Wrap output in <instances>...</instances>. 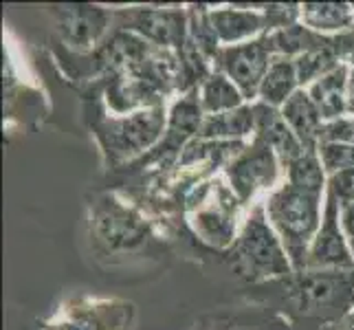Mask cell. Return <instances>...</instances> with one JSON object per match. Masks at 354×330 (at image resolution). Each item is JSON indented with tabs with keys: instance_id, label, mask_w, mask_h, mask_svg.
I'll use <instances>...</instances> for the list:
<instances>
[{
	"instance_id": "obj_1",
	"label": "cell",
	"mask_w": 354,
	"mask_h": 330,
	"mask_svg": "<svg viewBox=\"0 0 354 330\" xmlns=\"http://www.w3.org/2000/svg\"><path fill=\"white\" fill-rule=\"evenodd\" d=\"M264 207L268 223L284 244L292 271L304 273L310 244L322 227V196L284 183L268 194Z\"/></svg>"
},
{
	"instance_id": "obj_2",
	"label": "cell",
	"mask_w": 354,
	"mask_h": 330,
	"mask_svg": "<svg viewBox=\"0 0 354 330\" xmlns=\"http://www.w3.org/2000/svg\"><path fill=\"white\" fill-rule=\"evenodd\" d=\"M236 271L249 279H271L295 273L286 249L266 218L264 203L251 210L240 236L231 244Z\"/></svg>"
},
{
	"instance_id": "obj_3",
	"label": "cell",
	"mask_w": 354,
	"mask_h": 330,
	"mask_svg": "<svg viewBox=\"0 0 354 330\" xmlns=\"http://www.w3.org/2000/svg\"><path fill=\"white\" fill-rule=\"evenodd\" d=\"M91 236L106 253H132L148 244L152 231L134 207L106 194L93 205Z\"/></svg>"
},
{
	"instance_id": "obj_4",
	"label": "cell",
	"mask_w": 354,
	"mask_h": 330,
	"mask_svg": "<svg viewBox=\"0 0 354 330\" xmlns=\"http://www.w3.org/2000/svg\"><path fill=\"white\" fill-rule=\"evenodd\" d=\"M167 115L165 104L137 110V113L111 117L102 121L100 139L111 156L113 163L130 161V158L143 154L161 139L165 132Z\"/></svg>"
},
{
	"instance_id": "obj_5",
	"label": "cell",
	"mask_w": 354,
	"mask_h": 330,
	"mask_svg": "<svg viewBox=\"0 0 354 330\" xmlns=\"http://www.w3.org/2000/svg\"><path fill=\"white\" fill-rule=\"evenodd\" d=\"M117 29L139 35L156 48L180 53L187 42L189 16L183 9H152L134 7L124 11H113Z\"/></svg>"
},
{
	"instance_id": "obj_6",
	"label": "cell",
	"mask_w": 354,
	"mask_h": 330,
	"mask_svg": "<svg viewBox=\"0 0 354 330\" xmlns=\"http://www.w3.org/2000/svg\"><path fill=\"white\" fill-rule=\"evenodd\" d=\"M273 53L268 48L264 35L249 42L221 46V51L214 57V71H221L236 84L244 100L253 102L258 100V93L262 86V80L271 66Z\"/></svg>"
},
{
	"instance_id": "obj_7",
	"label": "cell",
	"mask_w": 354,
	"mask_h": 330,
	"mask_svg": "<svg viewBox=\"0 0 354 330\" xmlns=\"http://www.w3.org/2000/svg\"><path fill=\"white\" fill-rule=\"evenodd\" d=\"M322 227L310 244L306 271H354V255L341 227V205L326 187Z\"/></svg>"
},
{
	"instance_id": "obj_8",
	"label": "cell",
	"mask_w": 354,
	"mask_h": 330,
	"mask_svg": "<svg viewBox=\"0 0 354 330\" xmlns=\"http://www.w3.org/2000/svg\"><path fill=\"white\" fill-rule=\"evenodd\" d=\"M279 158L266 143L253 139L251 145L242 148L240 154L227 167L231 192L244 205L249 203L260 190H271L279 176Z\"/></svg>"
},
{
	"instance_id": "obj_9",
	"label": "cell",
	"mask_w": 354,
	"mask_h": 330,
	"mask_svg": "<svg viewBox=\"0 0 354 330\" xmlns=\"http://www.w3.org/2000/svg\"><path fill=\"white\" fill-rule=\"evenodd\" d=\"M113 22V11L100 5H59L55 7V29L71 48L91 51L100 46Z\"/></svg>"
},
{
	"instance_id": "obj_10",
	"label": "cell",
	"mask_w": 354,
	"mask_h": 330,
	"mask_svg": "<svg viewBox=\"0 0 354 330\" xmlns=\"http://www.w3.org/2000/svg\"><path fill=\"white\" fill-rule=\"evenodd\" d=\"M242 205L234 192L225 187H216V201H207L196 205V214L192 218V225L196 234L214 244L218 249H225L236 242V207Z\"/></svg>"
},
{
	"instance_id": "obj_11",
	"label": "cell",
	"mask_w": 354,
	"mask_h": 330,
	"mask_svg": "<svg viewBox=\"0 0 354 330\" xmlns=\"http://www.w3.org/2000/svg\"><path fill=\"white\" fill-rule=\"evenodd\" d=\"M209 22L223 44H240L260 38L271 31V22L266 16V5L255 9L251 5L209 9Z\"/></svg>"
},
{
	"instance_id": "obj_12",
	"label": "cell",
	"mask_w": 354,
	"mask_h": 330,
	"mask_svg": "<svg viewBox=\"0 0 354 330\" xmlns=\"http://www.w3.org/2000/svg\"><path fill=\"white\" fill-rule=\"evenodd\" d=\"M130 313L132 304L126 302H86L66 309L62 320L48 324L46 330H124Z\"/></svg>"
},
{
	"instance_id": "obj_13",
	"label": "cell",
	"mask_w": 354,
	"mask_h": 330,
	"mask_svg": "<svg viewBox=\"0 0 354 330\" xmlns=\"http://www.w3.org/2000/svg\"><path fill=\"white\" fill-rule=\"evenodd\" d=\"M253 117H255V139L266 143L277 154L279 163L284 167L304 152V145L295 137V132L288 128L279 108L258 102L253 104Z\"/></svg>"
},
{
	"instance_id": "obj_14",
	"label": "cell",
	"mask_w": 354,
	"mask_h": 330,
	"mask_svg": "<svg viewBox=\"0 0 354 330\" xmlns=\"http://www.w3.org/2000/svg\"><path fill=\"white\" fill-rule=\"evenodd\" d=\"M279 110H282L288 128L295 132V137L304 145V150H317L324 130V119L310 100L308 91L299 89Z\"/></svg>"
},
{
	"instance_id": "obj_15",
	"label": "cell",
	"mask_w": 354,
	"mask_h": 330,
	"mask_svg": "<svg viewBox=\"0 0 354 330\" xmlns=\"http://www.w3.org/2000/svg\"><path fill=\"white\" fill-rule=\"evenodd\" d=\"M348 75H350V66L339 64L335 71H330L328 75L317 80L315 84H310V86L306 89L310 100L317 106V110H319L324 124L344 119L348 115V106H346Z\"/></svg>"
},
{
	"instance_id": "obj_16",
	"label": "cell",
	"mask_w": 354,
	"mask_h": 330,
	"mask_svg": "<svg viewBox=\"0 0 354 330\" xmlns=\"http://www.w3.org/2000/svg\"><path fill=\"white\" fill-rule=\"evenodd\" d=\"M299 89L301 86H299V80H297L295 59L284 57V55H273L271 66H268L266 75L262 80L258 100L266 106L282 108Z\"/></svg>"
},
{
	"instance_id": "obj_17",
	"label": "cell",
	"mask_w": 354,
	"mask_h": 330,
	"mask_svg": "<svg viewBox=\"0 0 354 330\" xmlns=\"http://www.w3.org/2000/svg\"><path fill=\"white\" fill-rule=\"evenodd\" d=\"M299 20L304 27L319 35H341L354 29V11L350 3H304L299 5Z\"/></svg>"
},
{
	"instance_id": "obj_18",
	"label": "cell",
	"mask_w": 354,
	"mask_h": 330,
	"mask_svg": "<svg viewBox=\"0 0 354 330\" xmlns=\"http://www.w3.org/2000/svg\"><path fill=\"white\" fill-rule=\"evenodd\" d=\"M249 132H255L253 104H244V106H240L236 110H229V113L205 117L196 139H207V141H234V139L247 137Z\"/></svg>"
},
{
	"instance_id": "obj_19",
	"label": "cell",
	"mask_w": 354,
	"mask_h": 330,
	"mask_svg": "<svg viewBox=\"0 0 354 330\" xmlns=\"http://www.w3.org/2000/svg\"><path fill=\"white\" fill-rule=\"evenodd\" d=\"M264 38H266L268 48H271L273 55H284V57H292V59L333 42L330 35L315 33L308 27H304L301 22L271 31V33H264Z\"/></svg>"
},
{
	"instance_id": "obj_20",
	"label": "cell",
	"mask_w": 354,
	"mask_h": 330,
	"mask_svg": "<svg viewBox=\"0 0 354 330\" xmlns=\"http://www.w3.org/2000/svg\"><path fill=\"white\" fill-rule=\"evenodd\" d=\"M198 102L205 117L229 113V110H236L247 104L240 89L221 71H214L198 86Z\"/></svg>"
},
{
	"instance_id": "obj_21",
	"label": "cell",
	"mask_w": 354,
	"mask_h": 330,
	"mask_svg": "<svg viewBox=\"0 0 354 330\" xmlns=\"http://www.w3.org/2000/svg\"><path fill=\"white\" fill-rule=\"evenodd\" d=\"M286 183L301 192L322 196L328 187V174L317 150H304L295 161L286 165Z\"/></svg>"
},
{
	"instance_id": "obj_22",
	"label": "cell",
	"mask_w": 354,
	"mask_h": 330,
	"mask_svg": "<svg viewBox=\"0 0 354 330\" xmlns=\"http://www.w3.org/2000/svg\"><path fill=\"white\" fill-rule=\"evenodd\" d=\"M341 64L339 53H337V42L333 38L330 44L315 48V51H308L299 57H295V68H297V80L299 86H310L317 80H322L324 75H328L330 71H335Z\"/></svg>"
},
{
	"instance_id": "obj_23",
	"label": "cell",
	"mask_w": 354,
	"mask_h": 330,
	"mask_svg": "<svg viewBox=\"0 0 354 330\" xmlns=\"http://www.w3.org/2000/svg\"><path fill=\"white\" fill-rule=\"evenodd\" d=\"M317 154L322 158V165L326 169L328 178L337 172L354 167V143H335V141H322L317 145Z\"/></svg>"
},
{
	"instance_id": "obj_24",
	"label": "cell",
	"mask_w": 354,
	"mask_h": 330,
	"mask_svg": "<svg viewBox=\"0 0 354 330\" xmlns=\"http://www.w3.org/2000/svg\"><path fill=\"white\" fill-rule=\"evenodd\" d=\"M328 190L335 194V199L339 201L341 207L354 203V167L333 174L328 178Z\"/></svg>"
},
{
	"instance_id": "obj_25",
	"label": "cell",
	"mask_w": 354,
	"mask_h": 330,
	"mask_svg": "<svg viewBox=\"0 0 354 330\" xmlns=\"http://www.w3.org/2000/svg\"><path fill=\"white\" fill-rule=\"evenodd\" d=\"M322 141H335V143H354V124H352V117H344V119H337V121H328L324 124L322 130Z\"/></svg>"
},
{
	"instance_id": "obj_26",
	"label": "cell",
	"mask_w": 354,
	"mask_h": 330,
	"mask_svg": "<svg viewBox=\"0 0 354 330\" xmlns=\"http://www.w3.org/2000/svg\"><path fill=\"white\" fill-rule=\"evenodd\" d=\"M341 227H344V234L348 238V244L354 255V203L341 207Z\"/></svg>"
},
{
	"instance_id": "obj_27",
	"label": "cell",
	"mask_w": 354,
	"mask_h": 330,
	"mask_svg": "<svg viewBox=\"0 0 354 330\" xmlns=\"http://www.w3.org/2000/svg\"><path fill=\"white\" fill-rule=\"evenodd\" d=\"M346 106H348V115H350V117H354V68H350V75H348Z\"/></svg>"
},
{
	"instance_id": "obj_28",
	"label": "cell",
	"mask_w": 354,
	"mask_h": 330,
	"mask_svg": "<svg viewBox=\"0 0 354 330\" xmlns=\"http://www.w3.org/2000/svg\"><path fill=\"white\" fill-rule=\"evenodd\" d=\"M341 330H354V309L346 315L344 324H341Z\"/></svg>"
},
{
	"instance_id": "obj_29",
	"label": "cell",
	"mask_w": 354,
	"mask_h": 330,
	"mask_svg": "<svg viewBox=\"0 0 354 330\" xmlns=\"http://www.w3.org/2000/svg\"><path fill=\"white\" fill-rule=\"evenodd\" d=\"M352 11H354V3H352Z\"/></svg>"
},
{
	"instance_id": "obj_30",
	"label": "cell",
	"mask_w": 354,
	"mask_h": 330,
	"mask_svg": "<svg viewBox=\"0 0 354 330\" xmlns=\"http://www.w3.org/2000/svg\"><path fill=\"white\" fill-rule=\"evenodd\" d=\"M352 124H354V117H352Z\"/></svg>"
}]
</instances>
